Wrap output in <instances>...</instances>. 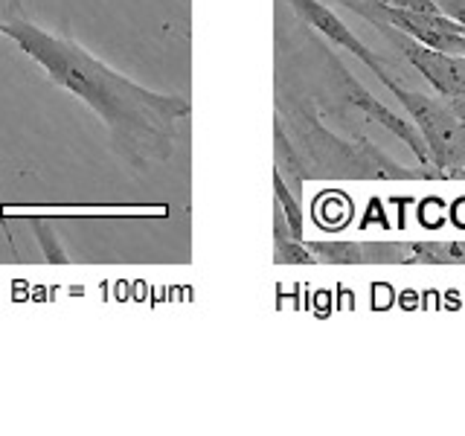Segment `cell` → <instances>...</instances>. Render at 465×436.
<instances>
[{"instance_id":"obj_3","label":"cell","mask_w":465,"mask_h":436,"mask_svg":"<svg viewBox=\"0 0 465 436\" xmlns=\"http://www.w3.org/2000/svg\"><path fill=\"white\" fill-rule=\"evenodd\" d=\"M384 87L411 114V120L416 123L421 140L428 145L433 169H440L442 174H457L460 169H465V125L450 111L448 102L442 96H428L413 91V87H404L396 79H387Z\"/></svg>"},{"instance_id":"obj_7","label":"cell","mask_w":465,"mask_h":436,"mask_svg":"<svg viewBox=\"0 0 465 436\" xmlns=\"http://www.w3.org/2000/svg\"><path fill=\"white\" fill-rule=\"evenodd\" d=\"M273 262L276 265H317V256L309 251L305 239L291 233L282 210L273 203Z\"/></svg>"},{"instance_id":"obj_8","label":"cell","mask_w":465,"mask_h":436,"mask_svg":"<svg viewBox=\"0 0 465 436\" xmlns=\"http://www.w3.org/2000/svg\"><path fill=\"white\" fill-rule=\"evenodd\" d=\"M411 265H465V239H419L407 242Z\"/></svg>"},{"instance_id":"obj_5","label":"cell","mask_w":465,"mask_h":436,"mask_svg":"<svg viewBox=\"0 0 465 436\" xmlns=\"http://www.w3.org/2000/svg\"><path fill=\"white\" fill-rule=\"evenodd\" d=\"M291 4V9H294L300 18L309 24L312 29H317L320 35L323 38H329L334 47H341V50H346V53H352L358 62H363V67H367L372 76L378 79V82H387V79H392L390 76V70L381 64V58H378L367 44H363L352 29H349L338 15H334L323 0H288Z\"/></svg>"},{"instance_id":"obj_10","label":"cell","mask_w":465,"mask_h":436,"mask_svg":"<svg viewBox=\"0 0 465 436\" xmlns=\"http://www.w3.org/2000/svg\"><path fill=\"white\" fill-rule=\"evenodd\" d=\"M35 233L41 236V244H44V256H47L50 262H67V256L58 251V244H55V236H53V230L47 224H38Z\"/></svg>"},{"instance_id":"obj_9","label":"cell","mask_w":465,"mask_h":436,"mask_svg":"<svg viewBox=\"0 0 465 436\" xmlns=\"http://www.w3.org/2000/svg\"><path fill=\"white\" fill-rule=\"evenodd\" d=\"M273 203L282 210L291 233H294L297 239H305V213H302L300 195L285 183V178L280 172H273Z\"/></svg>"},{"instance_id":"obj_6","label":"cell","mask_w":465,"mask_h":436,"mask_svg":"<svg viewBox=\"0 0 465 436\" xmlns=\"http://www.w3.org/2000/svg\"><path fill=\"white\" fill-rule=\"evenodd\" d=\"M273 172H280L285 183L294 189L297 195H302V186L309 181V174H305V166H302V157L297 152L294 140L288 137L285 125L273 116Z\"/></svg>"},{"instance_id":"obj_1","label":"cell","mask_w":465,"mask_h":436,"mask_svg":"<svg viewBox=\"0 0 465 436\" xmlns=\"http://www.w3.org/2000/svg\"><path fill=\"white\" fill-rule=\"evenodd\" d=\"M0 35L33 58L53 84L91 108L131 164L166 160L174 152L181 123L193 114L189 99L137 84L73 38L24 18H0Z\"/></svg>"},{"instance_id":"obj_2","label":"cell","mask_w":465,"mask_h":436,"mask_svg":"<svg viewBox=\"0 0 465 436\" xmlns=\"http://www.w3.org/2000/svg\"><path fill=\"white\" fill-rule=\"evenodd\" d=\"M276 120L297 143L309 178H352V181H413L421 174L401 166L367 137L355 143L341 140L317 120L314 111L300 99H276Z\"/></svg>"},{"instance_id":"obj_4","label":"cell","mask_w":465,"mask_h":436,"mask_svg":"<svg viewBox=\"0 0 465 436\" xmlns=\"http://www.w3.org/2000/svg\"><path fill=\"white\" fill-rule=\"evenodd\" d=\"M323 58H326V73H329V79L331 84L338 87V96L343 102H349L352 108H358L363 116H367L370 123H378L381 128H387L392 137H399L407 149L413 152V157L419 160L425 169H433L430 164V154H428V145L425 140H421L419 134V128L413 120H407V116L396 114L392 108H387L381 99H375L367 87H363L352 73H349V67L338 58V53H331V50H323Z\"/></svg>"}]
</instances>
